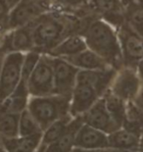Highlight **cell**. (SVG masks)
<instances>
[{
	"label": "cell",
	"instance_id": "1",
	"mask_svg": "<svg viewBox=\"0 0 143 152\" xmlns=\"http://www.w3.org/2000/svg\"><path fill=\"white\" fill-rule=\"evenodd\" d=\"M87 48L119 70L123 66V54L117 30L100 18H93L83 31Z\"/></svg>",
	"mask_w": 143,
	"mask_h": 152
},
{
	"label": "cell",
	"instance_id": "2",
	"mask_svg": "<svg viewBox=\"0 0 143 152\" xmlns=\"http://www.w3.org/2000/svg\"><path fill=\"white\" fill-rule=\"evenodd\" d=\"M71 99L58 94L30 97L28 110L34 116L43 132L45 129L70 114Z\"/></svg>",
	"mask_w": 143,
	"mask_h": 152
},
{
	"label": "cell",
	"instance_id": "3",
	"mask_svg": "<svg viewBox=\"0 0 143 152\" xmlns=\"http://www.w3.org/2000/svg\"><path fill=\"white\" fill-rule=\"evenodd\" d=\"M27 86L31 97L55 94L54 73L49 55L41 54L37 65L27 80Z\"/></svg>",
	"mask_w": 143,
	"mask_h": 152
},
{
	"label": "cell",
	"instance_id": "4",
	"mask_svg": "<svg viewBox=\"0 0 143 152\" xmlns=\"http://www.w3.org/2000/svg\"><path fill=\"white\" fill-rule=\"evenodd\" d=\"M25 53L13 52L5 55L0 70V102L14 91L22 80Z\"/></svg>",
	"mask_w": 143,
	"mask_h": 152
},
{
	"label": "cell",
	"instance_id": "5",
	"mask_svg": "<svg viewBox=\"0 0 143 152\" xmlns=\"http://www.w3.org/2000/svg\"><path fill=\"white\" fill-rule=\"evenodd\" d=\"M142 82L135 68L123 66L117 70L110 86V91L126 102L134 101L138 96Z\"/></svg>",
	"mask_w": 143,
	"mask_h": 152
},
{
	"label": "cell",
	"instance_id": "6",
	"mask_svg": "<svg viewBox=\"0 0 143 152\" xmlns=\"http://www.w3.org/2000/svg\"><path fill=\"white\" fill-rule=\"evenodd\" d=\"M117 33L121 44L123 66L136 69V65L143 59V38L126 22L117 30Z\"/></svg>",
	"mask_w": 143,
	"mask_h": 152
},
{
	"label": "cell",
	"instance_id": "7",
	"mask_svg": "<svg viewBox=\"0 0 143 152\" xmlns=\"http://www.w3.org/2000/svg\"><path fill=\"white\" fill-rule=\"evenodd\" d=\"M50 58L54 73L55 94L71 99L80 70L64 58L52 56Z\"/></svg>",
	"mask_w": 143,
	"mask_h": 152
},
{
	"label": "cell",
	"instance_id": "8",
	"mask_svg": "<svg viewBox=\"0 0 143 152\" xmlns=\"http://www.w3.org/2000/svg\"><path fill=\"white\" fill-rule=\"evenodd\" d=\"M34 50L31 23L24 27L8 31L0 39V52L5 55L13 52L27 53Z\"/></svg>",
	"mask_w": 143,
	"mask_h": 152
},
{
	"label": "cell",
	"instance_id": "9",
	"mask_svg": "<svg viewBox=\"0 0 143 152\" xmlns=\"http://www.w3.org/2000/svg\"><path fill=\"white\" fill-rule=\"evenodd\" d=\"M47 13L40 0H20L11 9L9 15V31L31 24Z\"/></svg>",
	"mask_w": 143,
	"mask_h": 152
},
{
	"label": "cell",
	"instance_id": "10",
	"mask_svg": "<svg viewBox=\"0 0 143 152\" xmlns=\"http://www.w3.org/2000/svg\"><path fill=\"white\" fill-rule=\"evenodd\" d=\"M88 3L97 18L102 19L116 30L125 23L122 0H88Z\"/></svg>",
	"mask_w": 143,
	"mask_h": 152
},
{
	"label": "cell",
	"instance_id": "11",
	"mask_svg": "<svg viewBox=\"0 0 143 152\" xmlns=\"http://www.w3.org/2000/svg\"><path fill=\"white\" fill-rule=\"evenodd\" d=\"M100 98L93 87L86 83L77 82L70 102V114L72 117L82 116Z\"/></svg>",
	"mask_w": 143,
	"mask_h": 152
},
{
	"label": "cell",
	"instance_id": "12",
	"mask_svg": "<svg viewBox=\"0 0 143 152\" xmlns=\"http://www.w3.org/2000/svg\"><path fill=\"white\" fill-rule=\"evenodd\" d=\"M82 117L84 124L91 126L107 134H110L111 132L120 129L109 114L102 97L97 100L92 107L86 113H84Z\"/></svg>",
	"mask_w": 143,
	"mask_h": 152
},
{
	"label": "cell",
	"instance_id": "13",
	"mask_svg": "<svg viewBox=\"0 0 143 152\" xmlns=\"http://www.w3.org/2000/svg\"><path fill=\"white\" fill-rule=\"evenodd\" d=\"M74 147L93 151L105 149L109 147L108 134L83 123L77 134Z\"/></svg>",
	"mask_w": 143,
	"mask_h": 152
},
{
	"label": "cell",
	"instance_id": "14",
	"mask_svg": "<svg viewBox=\"0 0 143 152\" xmlns=\"http://www.w3.org/2000/svg\"><path fill=\"white\" fill-rule=\"evenodd\" d=\"M117 73L114 68L104 70H80L77 77V82H83L90 85L96 90L100 97L110 88L113 79Z\"/></svg>",
	"mask_w": 143,
	"mask_h": 152
},
{
	"label": "cell",
	"instance_id": "15",
	"mask_svg": "<svg viewBox=\"0 0 143 152\" xmlns=\"http://www.w3.org/2000/svg\"><path fill=\"white\" fill-rule=\"evenodd\" d=\"M30 97L31 95L28 93L27 82L22 79L14 91L0 102V113L21 114L28 108Z\"/></svg>",
	"mask_w": 143,
	"mask_h": 152
},
{
	"label": "cell",
	"instance_id": "16",
	"mask_svg": "<svg viewBox=\"0 0 143 152\" xmlns=\"http://www.w3.org/2000/svg\"><path fill=\"white\" fill-rule=\"evenodd\" d=\"M82 124L83 120L82 116L73 118L68 126L67 130L61 135L59 140L49 145L43 152H72L74 147L77 134Z\"/></svg>",
	"mask_w": 143,
	"mask_h": 152
},
{
	"label": "cell",
	"instance_id": "17",
	"mask_svg": "<svg viewBox=\"0 0 143 152\" xmlns=\"http://www.w3.org/2000/svg\"><path fill=\"white\" fill-rule=\"evenodd\" d=\"M87 45L82 34H71L50 50L47 55L58 58H68L85 50Z\"/></svg>",
	"mask_w": 143,
	"mask_h": 152
},
{
	"label": "cell",
	"instance_id": "18",
	"mask_svg": "<svg viewBox=\"0 0 143 152\" xmlns=\"http://www.w3.org/2000/svg\"><path fill=\"white\" fill-rule=\"evenodd\" d=\"M64 59H66L68 62H70L72 65H74L79 70L93 71L112 68L99 55H97L95 52H93L92 50L88 49V48H86L85 50L82 51L79 54H76L74 56L68 58H64Z\"/></svg>",
	"mask_w": 143,
	"mask_h": 152
},
{
	"label": "cell",
	"instance_id": "19",
	"mask_svg": "<svg viewBox=\"0 0 143 152\" xmlns=\"http://www.w3.org/2000/svg\"><path fill=\"white\" fill-rule=\"evenodd\" d=\"M41 135L42 132L28 137L0 138V144L6 152H37Z\"/></svg>",
	"mask_w": 143,
	"mask_h": 152
},
{
	"label": "cell",
	"instance_id": "20",
	"mask_svg": "<svg viewBox=\"0 0 143 152\" xmlns=\"http://www.w3.org/2000/svg\"><path fill=\"white\" fill-rule=\"evenodd\" d=\"M139 137L137 134H133L123 128H120L115 132L108 134V143L110 148L125 149L137 151Z\"/></svg>",
	"mask_w": 143,
	"mask_h": 152
},
{
	"label": "cell",
	"instance_id": "21",
	"mask_svg": "<svg viewBox=\"0 0 143 152\" xmlns=\"http://www.w3.org/2000/svg\"><path fill=\"white\" fill-rule=\"evenodd\" d=\"M73 118L74 117H72L71 115H68L66 117L59 119L56 122L52 123L49 127L45 129L42 132L40 144L39 147H38L37 152H43L49 145H51L56 140H59L61 135L67 130L68 126H69L70 122L73 120Z\"/></svg>",
	"mask_w": 143,
	"mask_h": 152
},
{
	"label": "cell",
	"instance_id": "22",
	"mask_svg": "<svg viewBox=\"0 0 143 152\" xmlns=\"http://www.w3.org/2000/svg\"><path fill=\"white\" fill-rule=\"evenodd\" d=\"M122 128L137 134L138 137L143 134V110L134 101H129L126 104Z\"/></svg>",
	"mask_w": 143,
	"mask_h": 152
},
{
	"label": "cell",
	"instance_id": "23",
	"mask_svg": "<svg viewBox=\"0 0 143 152\" xmlns=\"http://www.w3.org/2000/svg\"><path fill=\"white\" fill-rule=\"evenodd\" d=\"M102 98L104 99L105 106L108 110L109 114L111 115V117L116 122V124L120 128H122L128 102L115 95L113 92L110 91V89H108L104 93Z\"/></svg>",
	"mask_w": 143,
	"mask_h": 152
},
{
	"label": "cell",
	"instance_id": "24",
	"mask_svg": "<svg viewBox=\"0 0 143 152\" xmlns=\"http://www.w3.org/2000/svg\"><path fill=\"white\" fill-rule=\"evenodd\" d=\"M20 114L0 113V138H13L19 137Z\"/></svg>",
	"mask_w": 143,
	"mask_h": 152
},
{
	"label": "cell",
	"instance_id": "25",
	"mask_svg": "<svg viewBox=\"0 0 143 152\" xmlns=\"http://www.w3.org/2000/svg\"><path fill=\"white\" fill-rule=\"evenodd\" d=\"M41 127L28 108L24 110L19 118V137H28V135L41 134Z\"/></svg>",
	"mask_w": 143,
	"mask_h": 152
},
{
	"label": "cell",
	"instance_id": "26",
	"mask_svg": "<svg viewBox=\"0 0 143 152\" xmlns=\"http://www.w3.org/2000/svg\"><path fill=\"white\" fill-rule=\"evenodd\" d=\"M40 56L41 53L37 52L35 50L25 53L24 60H23V67H22V79L26 80V82L30 77L31 74L34 70L35 66L37 65L38 61L40 59Z\"/></svg>",
	"mask_w": 143,
	"mask_h": 152
},
{
	"label": "cell",
	"instance_id": "27",
	"mask_svg": "<svg viewBox=\"0 0 143 152\" xmlns=\"http://www.w3.org/2000/svg\"><path fill=\"white\" fill-rule=\"evenodd\" d=\"M11 7L6 0H0V35L9 31V15Z\"/></svg>",
	"mask_w": 143,
	"mask_h": 152
},
{
	"label": "cell",
	"instance_id": "28",
	"mask_svg": "<svg viewBox=\"0 0 143 152\" xmlns=\"http://www.w3.org/2000/svg\"><path fill=\"white\" fill-rule=\"evenodd\" d=\"M123 7L125 9L143 8V0H122Z\"/></svg>",
	"mask_w": 143,
	"mask_h": 152
},
{
	"label": "cell",
	"instance_id": "29",
	"mask_svg": "<svg viewBox=\"0 0 143 152\" xmlns=\"http://www.w3.org/2000/svg\"><path fill=\"white\" fill-rule=\"evenodd\" d=\"M134 102L137 104L139 107H140L143 110V83H142V86L140 89V92H139L138 96L136 97V99L134 100Z\"/></svg>",
	"mask_w": 143,
	"mask_h": 152
},
{
	"label": "cell",
	"instance_id": "30",
	"mask_svg": "<svg viewBox=\"0 0 143 152\" xmlns=\"http://www.w3.org/2000/svg\"><path fill=\"white\" fill-rule=\"evenodd\" d=\"M94 152H137V151H131V150H125V149H117V148H105V149L96 150Z\"/></svg>",
	"mask_w": 143,
	"mask_h": 152
},
{
	"label": "cell",
	"instance_id": "31",
	"mask_svg": "<svg viewBox=\"0 0 143 152\" xmlns=\"http://www.w3.org/2000/svg\"><path fill=\"white\" fill-rule=\"evenodd\" d=\"M136 71H137V74L140 77L141 82L143 83V59L139 61L138 64L136 65Z\"/></svg>",
	"mask_w": 143,
	"mask_h": 152
},
{
	"label": "cell",
	"instance_id": "32",
	"mask_svg": "<svg viewBox=\"0 0 143 152\" xmlns=\"http://www.w3.org/2000/svg\"><path fill=\"white\" fill-rule=\"evenodd\" d=\"M137 152H143V134L139 137V143H138V149Z\"/></svg>",
	"mask_w": 143,
	"mask_h": 152
},
{
	"label": "cell",
	"instance_id": "33",
	"mask_svg": "<svg viewBox=\"0 0 143 152\" xmlns=\"http://www.w3.org/2000/svg\"><path fill=\"white\" fill-rule=\"evenodd\" d=\"M72 152H94L93 150H87V149H82V148L79 147H74Z\"/></svg>",
	"mask_w": 143,
	"mask_h": 152
},
{
	"label": "cell",
	"instance_id": "34",
	"mask_svg": "<svg viewBox=\"0 0 143 152\" xmlns=\"http://www.w3.org/2000/svg\"><path fill=\"white\" fill-rule=\"evenodd\" d=\"M134 30L137 31V33L140 34V37L143 38V25L142 26H140V27H138V28H134Z\"/></svg>",
	"mask_w": 143,
	"mask_h": 152
},
{
	"label": "cell",
	"instance_id": "35",
	"mask_svg": "<svg viewBox=\"0 0 143 152\" xmlns=\"http://www.w3.org/2000/svg\"><path fill=\"white\" fill-rule=\"evenodd\" d=\"M4 57H5V54L0 52V70H1V67H2V63H3V60H4Z\"/></svg>",
	"mask_w": 143,
	"mask_h": 152
},
{
	"label": "cell",
	"instance_id": "36",
	"mask_svg": "<svg viewBox=\"0 0 143 152\" xmlns=\"http://www.w3.org/2000/svg\"><path fill=\"white\" fill-rule=\"evenodd\" d=\"M0 152H6V150L1 146V144H0Z\"/></svg>",
	"mask_w": 143,
	"mask_h": 152
}]
</instances>
